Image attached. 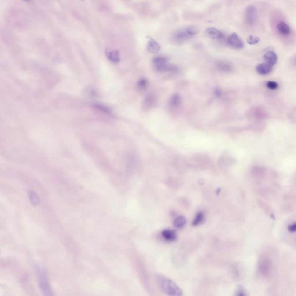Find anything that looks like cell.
Here are the masks:
<instances>
[{"mask_svg":"<svg viewBox=\"0 0 296 296\" xmlns=\"http://www.w3.org/2000/svg\"><path fill=\"white\" fill-rule=\"evenodd\" d=\"M157 283L163 292L170 296H182V291L174 282L163 275L156 277Z\"/></svg>","mask_w":296,"mask_h":296,"instance_id":"1","label":"cell"},{"mask_svg":"<svg viewBox=\"0 0 296 296\" xmlns=\"http://www.w3.org/2000/svg\"><path fill=\"white\" fill-rule=\"evenodd\" d=\"M204 218H205V216H204L203 212H200L197 213V214L195 215V216L193 221V226H197L200 225L204 221Z\"/></svg>","mask_w":296,"mask_h":296,"instance_id":"19","label":"cell"},{"mask_svg":"<svg viewBox=\"0 0 296 296\" xmlns=\"http://www.w3.org/2000/svg\"><path fill=\"white\" fill-rule=\"evenodd\" d=\"M271 263L268 259H262L259 263V269L260 272L264 275H268L271 269Z\"/></svg>","mask_w":296,"mask_h":296,"instance_id":"8","label":"cell"},{"mask_svg":"<svg viewBox=\"0 0 296 296\" xmlns=\"http://www.w3.org/2000/svg\"><path fill=\"white\" fill-rule=\"evenodd\" d=\"M288 229L291 232H296V223H293L291 225H290L288 227Z\"/></svg>","mask_w":296,"mask_h":296,"instance_id":"25","label":"cell"},{"mask_svg":"<svg viewBox=\"0 0 296 296\" xmlns=\"http://www.w3.org/2000/svg\"><path fill=\"white\" fill-rule=\"evenodd\" d=\"M277 30L279 34H281L283 36H287L290 34L291 33V30L289 25L284 22H280L278 25H277Z\"/></svg>","mask_w":296,"mask_h":296,"instance_id":"14","label":"cell"},{"mask_svg":"<svg viewBox=\"0 0 296 296\" xmlns=\"http://www.w3.org/2000/svg\"><path fill=\"white\" fill-rule=\"evenodd\" d=\"M216 67L219 71L224 73H230L233 71L232 65L226 62L219 61L216 64Z\"/></svg>","mask_w":296,"mask_h":296,"instance_id":"18","label":"cell"},{"mask_svg":"<svg viewBox=\"0 0 296 296\" xmlns=\"http://www.w3.org/2000/svg\"><path fill=\"white\" fill-rule=\"evenodd\" d=\"M272 70V65L266 63H261L256 67L257 72L260 75L269 74Z\"/></svg>","mask_w":296,"mask_h":296,"instance_id":"11","label":"cell"},{"mask_svg":"<svg viewBox=\"0 0 296 296\" xmlns=\"http://www.w3.org/2000/svg\"><path fill=\"white\" fill-rule=\"evenodd\" d=\"M267 87L270 90H274L278 88V84L275 81H268L267 82Z\"/></svg>","mask_w":296,"mask_h":296,"instance_id":"23","label":"cell"},{"mask_svg":"<svg viewBox=\"0 0 296 296\" xmlns=\"http://www.w3.org/2000/svg\"><path fill=\"white\" fill-rule=\"evenodd\" d=\"M35 269L38 277V283L41 290L45 296H52L53 294L45 270L42 267L39 266H36Z\"/></svg>","mask_w":296,"mask_h":296,"instance_id":"3","label":"cell"},{"mask_svg":"<svg viewBox=\"0 0 296 296\" xmlns=\"http://www.w3.org/2000/svg\"><path fill=\"white\" fill-rule=\"evenodd\" d=\"M149 85L148 81L145 79H141L139 80L137 84V89L139 90H144L145 89H147Z\"/></svg>","mask_w":296,"mask_h":296,"instance_id":"22","label":"cell"},{"mask_svg":"<svg viewBox=\"0 0 296 296\" xmlns=\"http://www.w3.org/2000/svg\"><path fill=\"white\" fill-rule=\"evenodd\" d=\"M250 118L257 120H263L269 117V112L264 108L260 106L252 108L248 112Z\"/></svg>","mask_w":296,"mask_h":296,"instance_id":"5","label":"cell"},{"mask_svg":"<svg viewBox=\"0 0 296 296\" xmlns=\"http://www.w3.org/2000/svg\"><path fill=\"white\" fill-rule=\"evenodd\" d=\"M215 94L216 96L220 97L222 95V91L220 89H216L215 91Z\"/></svg>","mask_w":296,"mask_h":296,"instance_id":"26","label":"cell"},{"mask_svg":"<svg viewBox=\"0 0 296 296\" xmlns=\"http://www.w3.org/2000/svg\"><path fill=\"white\" fill-rule=\"evenodd\" d=\"M29 195L30 203L33 206H37L39 205L40 198L36 193L34 191H30Z\"/></svg>","mask_w":296,"mask_h":296,"instance_id":"20","label":"cell"},{"mask_svg":"<svg viewBox=\"0 0 296 296\" xmlns=\"http://www.w3.org/2000/svg\"><path fill=\"white\" fill-rule=\"evenodd\" d=\"M161 46L160 44L154 41V40L150 38L148 41L147 45V50L150 53H156L160 51Z\"/></svg>","mask_w":296,"mask_h":296,"instance_id":"13","label":"cell"},{"mask_svg":"<svg viewBox=\"0 0 296 296\" xmlns=\"http://www.w3.org/2000/svg\"><path fill=\"white\" fill-rule=\"evenodd\" d=\"M205 35L211 39H219L223 37V33L214 27H209L205 30Z\"/></svg>","mask_w":296,"mask_h":296,"instance_id":"10","label":"cell"},{"mask_svg":"<svg viewBox=\"0 0 296 296\" xmlns=\"http://www.w3.org/2000/svg\"><path fill=\"white\" fill-rule=\"evenodd\" d=\"M156 103V98L154 94L150 93L148 94L143 103V107L144 109L145 110H149L152 108H153Z\"/></svg>","mask_w":296,"mask_h":296,"instance_id":"9","label":"cell"},{"mask_svg":"<svg viewBox=\"0 0 296 296\" xmlns=\"http://www.w3.org/2000/svg\"><path fill=\"white\" fill-rule=\"evenodd\" d=\"M227 45L235 49H241L244 47V42L236 33L231 34L227 40Z\"/></svg>","mask_w":296,"mask_h":296,"instance_id":"7","label":"cell"},{"mask_svg":"<svg viewBox=\"0 0 296 296\" xmlns=\"http://www.w3.org/2000/svg\"><path fill=\"white\" fill-rule=\"evenodd\" d=\"M25 1H27V0H25Z\"/></svg>","mask_w":296,"mask_h":296,"instance_id":"27","label":"cell"},{"mask_svg":"<svg viewBox=\"0 0 296 296\" xmlns=\"http://www.w3.org/2000/svg\"><path fill=\"white\" fill-rule=\"evenodd\" d=\"M257 18V13L256 8L253 6H248L245 13V22L249 25H253L256 22Z\"/></svg>","mask_w":296,"mask_h":296,"instance_id":"6","label":"cell"},{"mask_svg":"<svg viewBox=\"0 0 296 296\" xmlns=\"http://www.w3.org/2000/svg\"><path fill=\"white\" fill-rule=\"evenodd\" d=\"M186 222V219L183 216H180L175 219L174 222V225L178 228H181L185 226Z\"/></svg>","mask_w":296,"mask_h":296,"instance_id":"21","label":"cell"},{"mask_svg":"<svg viewBox=\"0 0 296 296\" xmlns=\"http://www.w3.org/2000/svg\"><path fill=\"white\" fill-rule=\"evenodd\" d=\"M181 98L178 94H174L170 98L169 102L170 108L172 109L175 110L179 108L181 105Z\"/></svg>","mask_w":296,"mask_h":296,"instance_id":"12","label":"cell"},{"mask_svg":"<svg viewBox=\"0 0 296 296\" xmlns=\"http://www.w3.org/2000/svg\"><path fill=\"white\" fill-rule=\"evenodd\" d=\"M106 55L108 59L113 63H117L120 61V57L118 51L116 50H107L106 51Z\"/></svg>","mask_w":296,"mask_h":296,"instance_id":"16","label":"cell"},{"mask_svg":"<svg viewBox=\"0 0 296 296\" xmlns=\"http://www.w3.org/2000/svg\"><path fill=\"white\" fill-rule=\"evenodd\" d=\"M162 236L163 238L168 241H174L177 239V236L174 230L166 229L162 231Z\"/></svg>","mask_w":296,"mask_h":296,"instance_id":"17","label":"cell"},{"mask_svg":"<svg viewBox=\"0 0 296 296\" xmlns=\"http://www.w3.org/2000/svg\"><path fill=\"white\" fill-rule=\"evenodd\" d=\"M264 59L266 62L271 65H274L278 61L277 55L272 51H268L264 55Z\"/></svg>","mask_w":296,"mask_h":296,"instance_id":"15","label":"cell"},{"mask_svg":"<svg viewBox=\"0 0 296 296\" xmlns=\"http://www.w3.org/2000/svg\"><path fill=\"white\" fill-rule=\"evenodd\" d=\"M260 41V38L259 37H255L252 35H250L247 39V42L249 44L255 45L257 44Z\"/></svg>","mask_w":296,"mask_h":296,"instance_id":"24","label":"cell"},{"mask_svg":"<svg viewBox=\"0 0 296 296\" xmlns=\"http://www.w3.org/2000/svg\"><path fill=\"white\" fill-rule=\"evenodd\" d=\"M199 32V29L195 26H189L174 32L171 37L174 42L182 44L192 38Z\"/></svg>","mask_w":296,"mask_h":296,"instance_id":"2","label":"cell"},{"mask_svg":"<svg viewBox=\"0 0 296 296\" xmlns=\"http://www.w3.org/2000/svg\"><path fill=\"white\" fill-rule=\"evenodd\" d=\"M153 65L156 71L160 72H174L177 71V68L174 65L168 63V59L164 56L156 57L153 61Z\"/></svg>","mask_w":296,"mask_h":296,"instance_id":"4","label":"cell"}]
</instances>
